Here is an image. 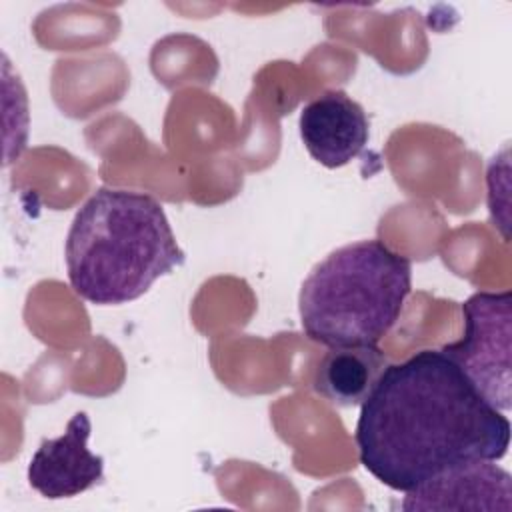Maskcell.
I'll return each mask as SVG.
<instances>
[{
  "instance_id": "3957f363",
  "label": "cell",
  "mask_w": 512,
  "mask_h": 512,
  "mask_svg": "<svg viewBox=\"0 0 512 512\" xmlns=\"http://www.w3.org/2000/svg\"><path fill=\"white\" fill-rule=\"evenodd\" d=\"M410 286V260L382 240L340 246L302 282V330L328 348L378 346L398 322Z\"/></svg>"
},
{
  "instance_id": "7a4b0ae2",
  "label": "cell",
  "mask_w": 512,
  "mask_h": 512,
  "mask_svg": "<svg viewBox=\"0 0 512 512\" xmlns=\"http://www.w3.org/2000/svg\"><path fill=\"white\" fill-rule=\"evenodd\" d=\"M68 282L86 302L118 306L184 262L162 204L144 192L98 188L76 212L64 246Z\"/></svg>"
},
{
  "instance_id": "8992f818",
  "label": "cell",
  "mask_w": 512,
  "mask_h": 512,
  "mask_svg": "<svg viewBox=\"0 0 512 512\" xmlns=\"http://www.w3.org/2000/svg\"><path fill=\"white\" fill-rule=\"evenodd\" d=\"M308 154L326 168L352 162L368 144V116L344 90H326L310 100L298 120Z\"/></svg>"
},
{
  "instance_id": "ba28073f",
  "label": "cell",
  "mask_w": 512,
  "mask_h": 512,
  "mask_svg": "<svg viewBox=\"0 0 512 512\" xmlns=\"http://www.w3.org/2000/svg\"><path fill=\"white\" fill-rule=\"evenodd\" d=\"M386 366L388 360L378 346H334L320 358L312 388L334 406H360Z\"/></svg>"
},
{
  "instance_id": "277c9868",
  "label": "cell",
  "mask_w": 512,
  "mask_h": 512,
  "mask_svg": "<svg viewBox=\"0 0 512 512\" xmlns=\"http://www.w3.org/2000/svg\"><path fill=\"white\" fill-rule=\"evenodd\" d=\"M464 334L440 350L452 358L484 400L512 408V292H476L462 304Z\"/></svg>"
},
{
  "instance_id": "52a82bcc",
  "label": "cell",
  "mask_w": 512,
  "mask_h": 512,
  "mask_svg": "<svg viewBox=\"0 0 512 512\" xmlns=\"http://www.w3.org/2000/svg\"><path fill=\"white\" fill-rule=\"evenodd\" d=\"M404 494V510H510L512 478L504 468L494 464V460H474L452 466Z\"/></svg>"
},
{
  "instance_id": "6da1fadb",
  "label": "cell",
  "mask_w": 512,
  "mask_h": 512,
  "mask_svg": "<svg viewBox=\"0 0 512 512\" xmlns=\"http://www.w3.org/2000/svg\"><path fill=\"white\" fill-rule=\"evenodd\" d=\"M354 440L376 480L408 492L452 466L504 458L510 420L442 350H420L386 366L360 404Z\"/></svg>"
},
{
  "instance_id": "5b68a950",
  "label": "cell",
  "mask_w": 512,
  "mask_h": 512,
  "mask_svg": "<svg viewBox=\"0 0 512 512\" xmlns=\"http://www.w3.org/2000/svg\"><path fill=\"white\" fill-rule=\"evenodd\" d=\"M92 424L76 412L62 436L44 438L28 464V482L44 498H72L104 480V458L88 448Z\"/></svg>"
}]
</instances>
